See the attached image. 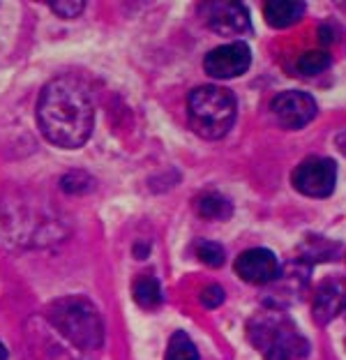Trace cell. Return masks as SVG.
I'll use <instances>...</instances> for the list:
<instances>
[{
    "mask_svg": "<svg viewBox=\"0 0 346 360\" xmlns=\"http://www.w3.org/2000/svg\"><path fill=\"white\" fill-rule=\"evenodd\" d=\"M35 116L44 139L58 148H81L95 127L93 100L70 77H58L42 88Z\"/></svg>",
    "mask_w": 346,
    "mask_h": 360,
    "instance_id": "6da1fadb",
    "label": "cell"
},
{
    "mask_svg": "<svg viewBox=\"0 0 346 360\" xmlns=\"http://www.w3.org/2000/svg\"><path fill=\"white\" fill-rule=\"evenodd\" d=\"M247 340L263 360H305L309 342L282 307L266 305L247 321Z\"/></svg>",
    "mask_w": 346,
    "mask_h": 360,
    "instance_id": "7a4b0ae2",
    "label": "cell"
},
{
    "mask_svg": "<svg viewBox=\"0 0 346 360\" xmlns=\"http://www.w3.org/2000/svg\"><path fill=\"white\" fill-rule=\"evenodd\" d=\"M49 321L74 347L93 351L104 342V321L97 307L84 296L58 298L49 305Z\"/></svg>",
    "mask_w": 346,
    "mask_h": 360,
    "instance_id": "3957f363",
    "label": "cell"
},
{
    "mask_svg": "<svg viewBox=\"0 0 346 360\" xmlns=\"http://www.w3.org/2000/svg\"><path fill=\"white\" fill-rule=\"evenodd\" d=\"M189 125L201 139L215 141L229 134L238 116L236 95L222 86H201L194 88L187 97Z\"/></svg>",
    "mask_w": 346,
    "mask_h": 360,
    "instance_id": "277c9868",
    "label": "cell"
},
{
    "mask_svg": "<svg viewBox=\"0 0 346 360\" xmlns=\"http://www.w3.org/2000/svg\"><path fill=\"white\" fill-rule=\"evenodd\" d=\"M291 185L295 192L309 199H328L335 192L337 185V165L333 158H321L312 155L305 162H300L291 174Z\"/></svg>",
    "mask_w": 346,
    "mask_h": 360,
    "instance_id": "5b68a950",
    "label": "cell"
},
{
    "mask_svg": "<svg viewBox=\"0 0 346 360\" xmlns=\"http://www.w3.org/2000/svg\"><path fill=\"white\" fill-rule=\"evenodd\" d=\"M199 14L205 28L224 37H238L250 32V12L243 3L233 0H212V3H201Z\"/></svg>",
    "mask_w": 346,
    "mask_h": 360,
    "instance_id": "8992f818",
    "label": "cell"
},
{
    "mask_svg": "<svg viewBox=\"0 0 346 360\" xmlns=\"http://www.w3.org/2000/svg\"><path fill=\"white\" fill-rule=\"evenodd\" d=\"M275 120L286 129H302L316 118V102L314 97L302 93V90H286V93L275 95L270 102Z\"/></svg>",
    "mask_w": 346,
    "mask_h": 360,
    "instance_id": "52a82bcc",
    "label": "cell"
},
{
    "mask_svg": "<svg viewBox=\"0 0 346 360\" xmlns=\"http://www.w3.org/2000/svg\"><path fill=\"white\" fill-rule=\"evenodd\" d=\"M252 65V51L250 46L243 42L217 46L203 58L205 75L212 79H233L241 77L250 70Z\"/></svg>",
    "mask_w": 346,
    "mask_h": 360,
    "instance_id": "ba28073f",
    "label": "cell"
},
{
    "mask_svg": "<svg viewBox=\"0 0 346 360\" xmlns=\"http://www.w3.org/2000/svg\"><path fill=\"white\" fill-rule=\"evenodd\" d=\"M279 273H282V266H279L273 252L266 248L247 250L236 259V275L247 284L254 286L273 284L279 277Z\"/></svg>",
    "mask_w": 346,
    "mask_h": 360,
    "instance_id": "9c48e42d",
    "label": "cell"
},
{
    "mask_svg": "<svg viewBox=\"0 0 346 360\" xmlns=\"http://www.w3.org/2000/svg\"><path fill=\"white\" fill-rule=\"evenodd\" d=\"M346 309V280L344 277H326L314 289L312 298V316L319 326H328Z\"/></svg>",
    "mask_w": 346,
    "mask_h": 360,
    "instance_id": "30bf717a",
    "label": "cell"
},
{
    "mask_svg": "<svg viewBox=\"0 0 346 360\" xmlns=\"http://www.w3.org/2000/svg\"><path fill=\"white\" fill-rule=\"evenodd\" d=\"M302 0H268L263 3V16H266L268 26L273 28H288L298 23L305 16Z\"/></svg>",
    "mask_w": 346,
    "mask_h": 360,
    "instance_id": "8fae6325",
    "label": "cell"
},
{
    "mask_svg": "<svg viewBox=\"0 0 346 360\" xmlns=\"http://www.w3.org/2000/svg\"><path fill=\"white\" fill-rule=\"evenodd\" d=\"M132 296L141 309H158L162 305V286L153 275H141L132 284Z\"/></svg>",
    "mask_w": 346,
    "mask_h": 360,
    "instance_id": "7c38bea8",
    "label": "cell"
},
{
    "mask_svg": "<svg viewBox=\"0 0 346 360\" xmlns=\"http://www.w3.org/2000/svg\"><path fill=\"white\" fill-rule=\"evenodd\" d=\"M196 215L203 219H229L231 212H233V206L226 196H222L217 192H205L199 199L194 201Z\"/></svg>",
    "mask_w": 346,
    "mask_h": 360,
    "instance_id": "4fadbf2b",
    "label": "cell"
},
{
    "mask_svg": "<svg viewBox=\"0 0 346 360\" xmlns=\"http://www.w3.org/2000/svg\"><path fill=\"white\" fill-rule=\"evenodd\" d=\"M164 360H199V351H196L194 342L189 340V335L183 330H176L171 335L167 356Z\"/></svg>",
    "mask_w": 346,
    "mask_h": 360,
    "instance_id": "5bb4252c",
    "label": "cell"
},
{
    "mask_svg": "<svg viewBox=\"0 0 346 360\" xmlns=\"http://www.w3.org/2000/svg\"><path fill=\"white\" fill-rule=\"evenodd\" d=\"M333 65V56L323 51V49H314V51L302 53L298 58V72L305 77H314L326 72Z\"/></svg>",
    "mask_w": 346,
    "mask_h": 360,
    "instance_id": "9a60e30c",
    "label": "cell"
},
{
    "mask_svg": "<svg viewBox=\"0 0 346 360\" xmlns=\"http://www.w3.org/2000/svg\"><path fill=\"white\" fill-rule=\"evenodd\" d=\"M196 257H199L205 266L210 268H219L222 264H224V248H222L219 243H212V240H203L199 243V248H196Z\"/></svg>",
    "mask_w": 346,
    "mask_h": 360,
    "instance_id": "2e32d148",
    "label": "cell"
},
{
    "mask_svg": "<svg viewBox=\"0 0 346 360\" xmlns=\"http://www.w3.org/2000/svg\"><path fill=\"white\" fill-rule=\"evenodd\" d=\"M224 289H222L219 284H208V286H203V291L199 293V300H201V305L203 307H208V309H215V307H219L222 302H224Z\"/></svg>",
    "mask_w": 346,
    "mask_h": 360,
    "instance_id": "e0dca14e",
    "label": "cell"
},
{
    "mask_svg": "<svg viewBox=\"0 0 346 360\" xmlns=\"http://www.w3.org/2000/svg\"><path fill=\"white\" fill-rule=\"evenodd\" d=\"M51 5V10L58 14V16H77V14H81L84 12V7H86V3L84 0H77V3H74V0H56V3H49Z\"/></svg>",
    "mask_w": 346,
    "mask_h": 360,
    "instance_id": "ac0fdd59",
    "label": "cell"
},
{
    "mask_svg": "<svg viewBox=\"0 0 346 360\" xmlns=\"http://www.w3.org/2000/svg\"><path fill=\"white\" fill-rule=\"evenodd\" d=\"M88 185H90V178L84 174V171H72V174H68L63 178V187L68 192H86L88 190Z\"/></svg>",
    "mask_w": 346,
    "mask_h": 360,
    "instance_id": "d6986e66",
    "label": "cell"
},
{
    "mask_svg": "<svg viewBox=\"0 0 346 360\" xmlns=\"http://www.w3.org/2000/svg\"><path fill=\"white\" fill-rule=\"evenodd\" d=\"M319 37H321V44H333L337 37H340V32H337L335 23H323V26L319 28Z\"/></svg>",
    "mask_w": 346,
    "mask_h": 360,
    "instance_id": "ffe728a7",
    "label": "cell"
},
{
    "mask_svg": "<svg viewBox=\"0 0 346 360\" xmlns=\"http://www.w3.org/2000/svg\"><path fill=\"white\" fill-rule=\"evenodd\" d=\"M0 360H7V349L3 342H0Z\"/></svg>",
    "mask_w": 346,
    "mask_h": 360,
    "instance_id": "44dd1931",
    "label": "cell"
}]
</instances>
